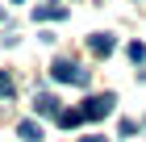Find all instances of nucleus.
<instances>
[{"mask_svg":"<svg viewBox=\"0 0 146 142\" xmlns=\"http://www.w3.org/2000/svg\"><path fill=\"white\" fill-rule=\"evenodd\" d=\"M17 134H21L25 142H42V125H38V121H21V125H17Z\"/></svg>","mask_w":146,"mask_h":142,"instance_id":"6","label":"nucleus"},{"mask_svg":"<svg viewBox=\"0 0 146 142\" xmlns=\"http://www.w3.org/2000/svg\"><path fill=\"white\" fill-rule=\"evenodd\" d=\"M0 17H4V13H0Z\"/></svg>","mask_w":146,"mask_h":142,"instance_id":"12","label":"nucleus"},{"mask_svg":"<svg viewBox=\"0 0 146 142\" xmlns=\"http://www.w3.org/2000/svg\"><path fill=\"white\" fill-rule=\"evenodd\" d=\"M79 121H84V117H79V109H63V113H58V125H63V130H75Z\"/></svg>","mask_w":146,"mask_h":142,"instance_id":"7","label":"nucleus"},{"mask_svg":"<svg viewBox=\"0 0 146 142\" xmlns=\"http://www.w3.org/2000/svg\"><path fill=\"white\" fill-rule=\"evenodd\" d=\"M92 55H113V33H92Z\"/></svg>","mask_w":146,"mask_h":142,"instance_id":"4","label":"nucleus"},{"mask_svg":"<svg viewBox=\"0 0 146 142\" xmlns=\"http://www.w3.org/2000/svg\"><path fill=\"white\" fill-rule=\"evenodd\" d=\"M79 142H109V138H100V134H88V138H79Z\"/></svg>","mask_w":146,"mask_h":142,"instance_id":"10","label":"nucleus"},{"mask_svg":"<svg viewBox=\"0 0 146 142\" xmlns=\"http://www.w3.org/2000/svg\"><path fill=\"white\" fill-rule=\"evenodd\" d=\"M13 4H25V0H13Z\"/></svg>","mask_w":146,"mask_h":142,"instance_id":"11","label":"nucleus"},{"mask_svg":"<svg viewBox=\"0 0 146 142\" xmlns=\"http://www.w3.org/2000/svg\"><path fill=\"white\" fill-rule=\"evenodd\" d=\"M34 109L42 113V117H54V121H58V113H63V100H58V96H50V92H38V96H34Z\"/></svg>","mask_w":146,"mask_h":142,"instance_id":"3","label":"nucleus"},{"mask_svg":"<svg viewBox=\"0 0 146 142\" xmlns=\"http://www.w3.org/2000/svg\"><path fill=\"white\" fill-rule=\"evenodd\" d=\"M129 59H134V63H142V59H146V46H142V42H129Z\"/></svg>","mask_w":146,"mask_h":142,"instance_id":"9","label":"nucleus"},{"mask_svg":"<svg viewBox=\"0 0 146 142\" xmlns=\"http://www.w3.org/2000/svg\"><path fill=\"white\" fill-rule=\"evenodd\" d=\"M50 75L58 79V84H88V71H84V67L79 63H71V59H54V63H50Z\"/></svg>","mask_w":146,"mask_h":142,"instance_id":"1","label":"nucleus"},{"mask_svg":"<svg viewBox=\"0 0 146 142\" xmlns=\"http://www.w3.org/2000/svg\"><path fill=\"white\" fill-rule=\"evenodd\" d=\"M113 105H117V100H113L109 92H100V96H88V100H84V109H79V117L100 121V117H109V113H113Z\"/></svg>","mask_w":146,"mask_h":142,"instance_id":"2","label":"nucleus"},{"mask_svg":"<svg viewBox=\"0 0 146 142\" xmlns=\"http://www.w3.org/2000/svg\"><path fill=\"white\" fill-rule=\"evenodd\" d=\"M9 96H13V75L0 71V100H9Z\"/></svg>","mask_w":146,"mask_h":142,"instance_id":"8","label":"nucleus"},{"mask_svg":"<svg viewBox=\"0 0 146 142\" xmlns=\"http://www.w3.org/2000/svg\"><path fill=\"white\" fill-rule=\"evenodd\" d=\"M34 17H38V21H50V17H54V21H63V17H67V9H58L54 0H50V4H42V9H38Z\"/></svg>","mask_w":146,"mask_h":142,"instance_id":"5","label":"nucleus"}]
</instances>
